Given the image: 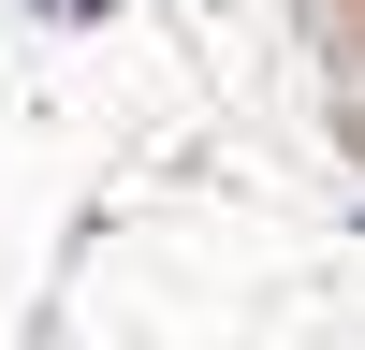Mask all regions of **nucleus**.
Returning a JSON list of instances; mask_svg holds the SVG:
<instances>
[{"label": "nucleus", "instance_id": "obj_1", "mask_svg": "<svg viewBox=\"0 0 365 350\" xmlns=\"http://www.w3.org/2000/svg\"><path fill=\"white\" fill-rule=\"evenodd\" d=\"M58 15H88V0H58Z\"/></svg>", "mask_w": 365, "mask_h": 350}]
</instances>
